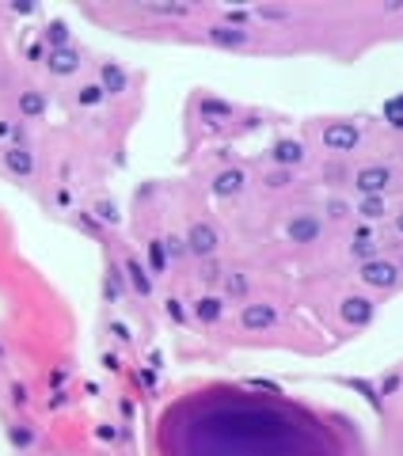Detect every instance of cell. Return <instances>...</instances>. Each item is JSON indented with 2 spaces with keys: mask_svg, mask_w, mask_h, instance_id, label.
I'll use <instances>...</instances> for the list:
<instances>
[{
  "mask_svg": "<svg viewBox=\"0 0 403 456\" xmlns=\"http://www.w3.org/2000/svg\"><path fill=\"white\" fill-rule=\"evenodd\" d=\"M320 141H324L327 152L346 156V152H354L361 145V126H358V122H331V126H324Z\"/></svg>",
  "mask_w": 403,
  "mask_h": 456,
  "instance_id": "1",
  "label": "cell"
},
{
  "mask_svg": "<svg viewBox=\"0 0 403 456\" xmlns=\"http://www.w3.org/2000/svg\"><path fill=\"white\" fill-rule=\"evenodd\" d=\"M392 179H396V171L388 164H365L354 171V190L361 194V198H377V194H384L392 186Z\"/></svg>",
  "mask_w": 403,
  "mask_h": 456,
  "instance_id": "2",
  "label": "cell"
},
{
  "mask_svg": "<svg viewBox=\"0 0 403 456\" xmlns=\"http://www.w3.org/2000/svg\"><path fill=\"white\" fill-rule=\"evenodd\" d=\"M183 240H187V251L195 259H213L217 251H221V232H217L209 221H195V225L187 228Z\"/></svg>",
  "mask_w": 403,
  "mask_h": 456,
  "instance_id": "3",
  "label": "cell"
},
{
  "mask_svg": "<svg viewBox=\"0 0 403 456\" xmlns=\"http://www.w3.org/2000/svg\"><path fill=\"white\" fill-rule=\"evenodd\" d=\"M358 278L369 285V289H396L400 285V266L392 263V259H369V263H361Z\"/></svg>",
  "mask_w": 403,
  "mask_h": 456,
  "instance_id": "4",
  "label": "cell"
},
{
  "mask_svg": "<svg viewBox=\"0 0 403 456\" xmlns=\"http://www.w3.org/2000/svg\"><path fill=\"white\" fill-rule=\"evenodd\" d=\"M320 236H324V221H320L316 213H293L286 225V240L289 243H301V247H309V243H316Z\"/></svg>",
  "mask_w": 403,
  "mask_h": 456,
  "instance_id": "5",
  "label": "cell"
},
{
  "mask_svg": "<svg viewBox=\"0 0 403 456\" xmlns=\"http://www.w3.org/2000/svg\"><path fill=\"white\" fill-rule=\"evenodd\" d=\"M338 316H343V323H350V327H369L377 316V304L369 297H361V293H350V297L338 300Z\"/></svg>",
  "mask_w": 403,
  "mask_h": 456,
  "instance_id": "6",
  "label": "cell"
},
{
  "mask_svg": "<svg viewBox=\"0 0 403 456\" xmlns=\"http://www.w3.org/2000/svg\"><path fill=\"white\" fill-rule=\"evenodd\" d=\"M206 42L217 46V50H244L252 42V31L247 27H229V23H213L206 31Z\"/></svg>",
  "mask_w": 403,
  "mask_h": 456,
  "instance_id": "7",
  "label": "cell"
},
{
  "mask_svg": "<svg viewBox=\"0 0 403 456\" xmlns=\"http://www.w3.org/2000/svg\"><path fill=\"white\" fill-rule=\"evenodd\" d=\"M274 323H278V308H274V304L255 300V304L240 308V327H244V331H270Z\"/></svg>",
  "mask_w": 403,
  "mask_h": 456,
  "instance_id": "8",
  "label": "cell"
},
{
  "mask_svg": "<svg viewBox=\"0 0 403 456\" xmlns=\"http://www.w3.org/2000/svg\"><path fill=\"white\" fill-rule=\"evenodd\" d=\"M42 65L54 72V76H72V72H80V65H84V54H80L76 46H65V50H46Z\"/></svg>",
  "mask_w": 403,
  "mask_h": 456,
  "instance_id": "9",
  "label": "cell"
},
{
  "mask_svg": "<svg viewBox=\"0 0 403 456\" xmlns=\"http://www.w3.org/2000/svg\"><path fill=\"white\" fill-rule=\"evenodd\" d=\"M99 88L107 95H126L130 92V72H126L118 61H103L99 65Z\"/></svg>",
  "mask_w": 403,
  "mask_h": 456,
  "instance_id": "10",
  "label": "cell"
},
{
  "mask_svg": "<svg viewBox=\"0 0 403 456\" xmlns=\"http://www.w3.org/2000/svg\"><path fill=\"white\" fill-rule=\"evenodd\" d=\"M270 164L274 168H289L293 171L297 164H304V145L293 141V137H286V141H274L270 149Z\"/></svg>",
  "mask_w": 403,
  "mask_h": 456,
  "instance_id": "11",
  "label": "cell"
},
{
  "mask_svg": "<svg viewBox=\"0 0 403 456\" xmlns=\"http://www.w3.org/2000/svg\"><path fill=\"white\" fill-rule=\"evenodd\" d=\"M4 168L12 171L15 179H31L35 175V152H31L27 145H12V149H4Z\"/></svg>",
  "mask_w": 403,
  "mask_h": 456,
  "instance_id": "12",
  "label": "cell"
},
{
  "mask_svg": "<svg viewBox=\"0 0 403 456\" xmlns=\"http://www.w3.org/2000/svg\"><path fill=\"white\" fill-rule=\"evenodd\" d=\"M244 186H247L244 168H224L221 175L213 179V194L217 198H236V194H244Z\"/></svg>",
  "mask_w": 403,
  "mask_h": 456,
  "instance_id": "13",
  "label": "cell"
},
{
  "mask_svg": "<svg viewBox=\"0 0 403 456\" xmlns=\"http://www.w3.org/2000/svg\"><path fill=\"white\" fill-rule=\"evenodd\" d=\"M198 114H202V122H209V126H224V122L236 114V107L224 103V99H213V95H202V99H198Z\"/></svg>",
  "mask_w": 403,
  "mask_h": 456,
  "instance_id": "14",
  "label": "cell"
},
{
  "mask_svg": "<svg viewBox=\"0 0 403 456\" xmlns=\"http://www.w3.org/2000/svg\"><path fill=\"white\" fill-rule=\"evenodd\" d=\"M190 312H195V320H198V323L213 327V323H221V320H224V300H221V297H198Z\"/></svg>",
  "mask_w": 403,
  "mask_h": 456,
  "instance_id": "15",
  "label": "cell"
},
{
  "mask_svg": "<svg viewBox=\"0 0 403 456\" xmlns=\"http://www.w3.org/2000/svg\"><path fill=\"white\" fill-rule=\"evenodd\" d=\"M46 111H50V103H46V92H35V88H27V92H19V118H27V122H38Z\"/></svg>",
  "mask_w": 403,
  "mask_h": 456,
  "instance_id": "16",
  "label": "cell"
},
{
  "mask_svg": "<svg viewBox=\"0 0 403 456\" xmlns=\"http://www.w3.org/2000/svg\"><path fill=\"white\" fill-rule=\"evenodd\" d=\"M122 270H126V282H130V289L137 293V297H152V274L145 270L137 259H126Z\"/></svg>",
  "mask_w": 403,
  "mask_h": 456,
  "instance_id": "17",
  "label": "cell"
},
{
  "mask_svg": "<svg viewBox=\"0 0 403 456\" xmlns=\"http://www.w3.org/2000/svg\"><path fill=\"white\" fill-rule=\"evenodd\" d=\"M42 38H46V46H50V50H65V46H72V42H69L72 31H69L65 19H50V23L42 27Z\"/></svg>",
  "mask_w": 403,
  "mask_h": 456,
  "instance_id": "18",
  "label": "cell"
},
{
  "mask_svg": "<svg viewBox=\"0 0 403 456\" xmlns=\"http://www.w3.org/2000/svg\"><path fill=\"white\" fill-rule=\"evenodd\" d=\"M167 247H164V236H156V240H149V274H164L167 270Z\"/></svg>",
  "mask_w": 403,
  "mask_h": 456,
  "instance_id": "19",
  "label": "cell"
},
{
  "mask_svg": "<svg viewBox=\"0 0 403 456\" xmlns=\"http://www.w3.org/2000/svg\"><path fill=\"white\" fill-rule=\"evenodd\" d=\"M354 213L365 217V221H381V217L388 213V202H384V194H377V198H361Z\"/></svg>",
  "mask_w": 403,
  "mask_h": 456,
  "instance_id": "20",
  "label": "cell"
},
{
  "mask_svg": "<svg viewBox=\"0 0 403 456\" xmlns=\"http://www.w3.org/2000/svg\"><path fill=\"white\" fill-rule=\"evenodd\" d=\"M224 293H229L232 300H244L247 293H252V278H247L244 270H232L229 278H224Z\"/></svg>",
  "mask_w": 403,
  "mask_h": 456,
  "instance_id": "21",
  "label": "cell"
},
{
  "mask_svg": "<svg viewBox=\"0 0 403 456\" xmlns=\"http://www.w3.org/2000/svg\"><path fill=\"white\" fill-rule=\"evenodd\" d=\"M8 441H12L19 453H27L31 445H35V430H31L27 422H15V426H8Z\"/></svg>",
  "mask_w": 403,
  "mask_h": 456,
  "instance_id": "22",
  "label": "cell"
},
{
  "mask_svg": "<svg viewBox=\"0 0 403 456\" xmlns=\"http://www.w3.org/2000/svg\"><path fill=\"white\" fill-rule=\"evenodd\" d=\"M122 293H126V270H122V266H110V270H107V300H110V304H118Z\"/></svg>",
  "mask_w": 403,
  "mask_h": 456,
  "instance_id": "23",
  "label": "cell"
},
{
  "mask_svg": "<svg viewBox=\"0 0 403 456\" xmlns=\"http://www.w3.org/2000/svg\"><path fill=\"white\" fill-rule=\"evenodd\" d=\"M141 12L164 15V19H179V15H190V8L187 4H141Z\"/></svg>",
  "mask_w": 403,
  "mask_h": 456,
  "instance_id": "24",
  "label": "cell"
},
{
  "mask_svg": "<svg viewBox=\"0 0 403 456\" xmlns=\"http://www.w3.org/2000/svg\"><path fill=\"white\" fill-rule=\"evenodd\" d=\"M103 99H107V92H103L99 84H84V88L76 92V103H80V107H99Z\"/></svg>",
  "mask_w": 403,
  "mask_h": 456,
  "instance_id": "25",
  "label": "cell"
},
{
  "mask_svg": "<svg viewBox=\"0 0 403 456\" xmlns=\"http://www.w3.org/2000/svg\"><path fill=\"white\" fill-rule=\"evenodd\" d=\"M346 384H350L354 392H361V396H365L373 411H381V392H377V384H369V380H361V377H358V380H346Z\"/></svg>",
  "mask_w": 403,
  "mask_h": 456,
  "instance_id": "26",
  "label": "cell"
},
{
  "mask_svg": "<svg viewBox=\"0 0 403 456\" xmlns=\"http://www.w3.org/2000/svg\"><path fill=\"white\" fill-rule=\"evenodd\" d=\"M164 316H167L172 323H179V327H183V323H187V304H183L179 297H167V300H164Z\"/></svg>",
  "mask_w": 403,
  "mask_h": 456,
  "instance_id": "27",
  "label": "cell"
},
{
  "mask_svg": "<svg viewBox=\"0 0 403 456\" xmlns=\"http://www.w3.org/2000/svg\"><path fill=\"white\" fill-rule=\"evenodd\" d=\"M384 118H388L392 129H403V95H396V99L384 103Z\"/></svg>",
  "mask_w": 403,
  "mask_h": 456,
  "instance_id": "28",
  "label": "cell"
},
{
  "mask_svg": "<svg viewBox=\"0 0 403 456\" xmlns=\"http://www.w3.org/2000/svg\"><path fill=\"white\" fill-rule=\"evenodd\" d=\"M164 247H167V259H172V263H179L183 255H190L183 236H164Z\"/></svg>",
  "mask_w": 403,
  "mask_h": 456,
  "instance_id": "29",
  "label": "cell"
},
{
  "mask_svg": "<svg viewBox=\"0 0 403 456\" xmlns=\"http://www.w3.org/2000/svg\"><path fill=\"white\" fill-rule=\"evenodd\" d=\"M350 255H358L361 263L377 259V240H358V243H350Z\"/></svg>",
  "mask_w": 403,
  "mask_h": 456,
  "instance_id": "30",
  "label": "cell"
},
{
  "mask_svg": "<svg viewBox=\"0 0 403 456\" xmlns=\"http://www.w3.org/2000/svg\"><path fill=\"white\" fill-rule=\"evenodd\" d=\"M255 19H270V23H286V19H293V12H289V8H259V12H255Z\"/></svg>",
  "mask_w": 403,
  "mask_h": 456,
  "instance_id": "31",
  "label": "cell"
},
{
  "mask_svg": "<svg viewBox=\"0 0 403 456\" xmlns=\"http://www.w3.org/2000/svg\"><path fill=\"white\" fill-rule=\"evenodd\" d=\"M289 183H293V171L289 168H274L267 175V186H274V190H281V186H289Z\"/></svg>",
  "mask_w": 403,
  "mask_h": 456,
  "instance_id": "32",
  "label": "cell"
},
{
  "mask_svg": "<svg viewBox=\"0 0 403 456\" xmlns=\"http://www.w3.org/2000/svg\"><path fill=\"white\" fill-rule=\"evenodd\" d=\"M8 396H12V407H19V411L31 403V392H27V384H19V380H15L12 388H8Z\"/></svg>",
  "mask_w": 403,
  "mask_h": 456,
  "instance_id": "33",
  "label": "cell"
},
{
  "mask_svg": "<svg viewBox=\"0 0 403 456\" xmlns=\"http://www.w3.org/2000/svg\"><path fill=\"white\" fill-rule=\"evenodd\" d=\"M224 23H229V27H247V23H252V12H240V8H229V12H224Z\"/></svg>",
  "mask_w": 403,
  "mask_h": 456,
  "instance_id": "34",
  "label": "cell"
},
{
  "mask_svg": "<svg viewBox=\"0 0 403 456\" xmlns=\"http://www.w3.org/2000/svg\"><path fill=\"white\" fill-rule=\"evenodd\" d=\"M95 217H99V225H118V209L110 206V202H103V206L95 209Z\"/></svg>",
  "mask_w": 403,
  "mask_h": 456,
  "instance_id": "35",
  "label": "cell"
},
{
  "mask_svg": "<svg viewBox=\"0 0 403 456\" xmlns=\"http://www.w3.org/2000/svg\"><path fill=\"white\" fill-rule=\"evenodd\" d=\"M400 384H403V380L396 377V373H392V377H384V380H381V384H377V392H381V396H392V392H396V388H400Z\"/></svg>",
  "mask_w": 403,
  "mask_h": 456,
  "instance_id": "36",
  "label": "cell"
},
{
  "mask_svg": "<svg viewBox=\"0 0 403 456\" xmlns=\"http://www.w3.org/2000/svg\"><path fill=\"white\" fill-rule=\"evenodd\" d=\"M327 213H331V217H346V213H354V209L346 206L343 198H331V202H327Z\"/></svg>",
  "mask_w": 403,
  "mask_h": 456,
  "instance_id": "37",
  "label": "cell"
},
{
  "mask_svg": "<svg viewBox=\"0 0 403 456\" xmlns=\"http://www.w3.org/2000/svg\"><path fill=\"white\" fill-rule=\"evenodd\" d=\"M110 335H115L118 342H130V339H133V335H130V327H126L122 320H115V323H110Z\"/></svg>",
  "mask_w": 403,
  "mask_h": 456,
  "instance_id": "38",
  "label": "cell"
},
{
  "mask_svg": "<svg viewBox=\"0 0 403 456\" xmlns=\"http://www.w3.org/2000/svg\"><path fill=\"white\" fill-rule=\"evenodd\" d=\"M76 221H80V225H84V228H88V232H92V236H99V221H95V217H92V213H80V217H76Z\"/></svg>",
  "mask_w": 403,
  "mask_h": 456,
  "instance_id": "39",
  "label": "cell"
},
{
  "mask_svg": "<svg viewBox=\"0 0 403 456\" xmlns=\"http://www.w3.org/2000/svg\"><path fill=\"white\" fill-rule=\"evenodd\" d=\"M31 12H35V4H27V0H23V4L15 0V4H12V15H31Z\"/></svg>",
  "mask_w": 403,
  "mask_h": 456,
  "instance_id": "40",
  "label": "cell"
},
{
  "mask_svg": "<svg viewBox=\"0 0 403 456\" xmlns=\"http://www.w3.org/2000/svg\"><path fill=\"white\" fill-rule=\"evenodd\" d=\"M202 278H206V282H217V278H221V270H217V266L206 259V270H202Z\"/></svg>",
  "mask_w": 403,
  "mask_h": 456,
  "instance_id": "41",
  "label": "cell"
},
{
  "mask_svg": "<svg viewBox=\"0 0 403 456\" xmlns=\"http://www.w3.org/2000/svg\"><path fill=\"white\" fill-rule=\"evenodd\" d=\"M103 365H107V369L115 373V369H118V365H122V361H118V354H103Z\"/></svg>",
  "mask_w": 403,
  "mask_h": 456,
  "instance_id": "42",
  "label": "cell"
},
{
  "mask_svg": "<svg viewBox=\"0 0 403 456\" xmlns=\"http://www.w3.org/2000/svg\"><path fill=\"white\" fill-rule=\"evenodd\" d=\"M12 133H15L12 122H0V141H4V137H12Z\"/></svg>",
  "mask_w": 403,
  "mask_h": 456,
  "instance_id": "43",
  "label": "cell"
},
{
  "mask_svg": "<svg viewBox=\"0 0 403 456\" xmlns=\"http://www.w3.org/2000/svg\"><path fill=\"white\" fill-rule=\"evenodd\" d=\"M396 232L403 236V213H396Z\"/></svg>",
  "mask_w": 403,
  "mask_h": 456,
  "instance_id": "44",
  "label": "cell"
}]
</instances>
